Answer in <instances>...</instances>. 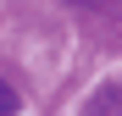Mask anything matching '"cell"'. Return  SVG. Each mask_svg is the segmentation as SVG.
<instances>
[{"label":"cell","mask_w":122,"mask_h":116,"mask_svg":"<svg viewBox=\"0 0 122 116\" xmlns=\"http://www.w3.org/2000/svg\"><path fill=\"white\" fill-rule=\"evenodd\" d=\"M11 111H17V94H11L6 77H0V116H11Z\"/></svg>","instance_id":"7a4b0ae2"},{"label":"cell","mask_w":122,"mask_h":116,"mask_svg":"<svg viewBox=\"0 0 122 116\" xmlns=\"http://www.w3.org/2000/svg\"><path fill=\"white\" fill-rule=\"evenodd\" d=\"M83 116H122V88H117V83L94 88V94H89V105H83Z\"/></svg>","instance_id":"6da1fadb"},{"label":"cell","mask_w":122,"mask_h":116,"mask_svg":"<svg viewBox=\"0 0 122 116\" xmlns=\"http://www.w3.org/2000/svg\"><path fill=\"white\" fill-rule=\"evenodd\" d=\"M67 6H78V11H111L117 0H67Z\"/></svg>","instance_id":"3957f363"}]
</instances>
